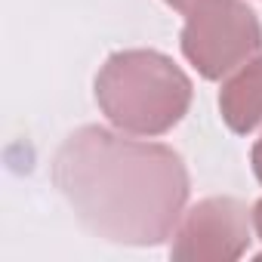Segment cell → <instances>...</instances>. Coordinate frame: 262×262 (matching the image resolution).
<instances>
[{"label":"cell","mask_w":262,"mask_h":262,"mask_svg":"<svg viewBox=\"0 0 262 262\" xmlns=\"http://www.w3.org/2000/svg\"><path fill=\"white\" fill-rule=\"evenodd\" d=\"M219 114L237 136H250L262 126V56H253L222 83Z\"/></svg>","instance_id":"5"},{"label":"cell","mask_w":262,"mask_h":262,"mask_svg":"<svg viewBox=\"0 0 262 262\" xmlns=\"http://www.w3.org/2000/svg\"><path fill=\"white\" fill-rule=\"evenodd\" d=\"M164 4H167V7H173V10H179V13L185 16V13L198 4V0H164Z\"/></svg>","instance_id":"8"},{"label":"cell","mask_w":262,"mask_h":262,"mask_svg":"<svg viewBox=\"0 0 262 262\" xmlns=\"http://www.w3.org/2000/svg\"><path fill=\"white\" fill-rule=\"evenodd\" d=\"M253 228H256V234H259V241H262V198L253 204Z\"/></svg>","instance_id":"7"},{"label":"cell","mask_w":262,"mask_h":262,"mask_svg":"<svg viewBox=\"0 0 262 262\" xmlns=\"http://www.w3.org/2000/svg\"><path fill=\"white\" fill-rule=\"evenodd\" d=\"M253 210L237 198H204L182 213L170 256L182 262H234L250 247Z\"/></svg>","instance_id":"4"},{"label":"cell","mask_w":262,"mask_h":262,"mask_svg":"<svg viewBox=\"0 0 262 262\" xmlns=\"http://www.w3.org/2000/svg\"><path fill=\"white\" fill-rule=\"evenodd\" d=\"M50 173L90 234L126 247H158L173 237L191 194L179 151L105 126L74 129Z\"/></svg>","instance_id":"1"},{"label":"cell","mask_w":262,"mask_h":262,"mask_svg":"<svg viewBox=\"0 0 262 262\" xmlns=\"http://www.w3.org/2000/svg\"><path fill=\"white\" fill-rule=\"evenodd\" d=\"M188 74L158 50H120L96 74V102L111 126L133 136H164L188 114Z\"/></svg>","instance_id":"2"},{"label":"cell","mask_w":262,"mask_h":262,"mask_svg":"<svg viewBox=\"0 0 262 262\" xmlns=\"http://www.w3.org/2000/svg\"><path fill=\"white\" fill-rule=\"evenodd\" d=\"M250 164H253V173H256V179L262 182V136L256 139V145H253V151H250Z\"/></svg>","instance_id":"6"},{"label":"cell","mask_w":262,"mask_h":262,"mask_svg":"<svg viewBox=\"0 0 262 262\" xmlns=\"http://www.w3.org/2000/svg\"><path fill=\"white\" fill-rule=\"evenodd\" d=\"M179 43L204 80H222L262 50V25L244 0H198Z\"/></svg>","instance_id":"3"}]
</instances>
